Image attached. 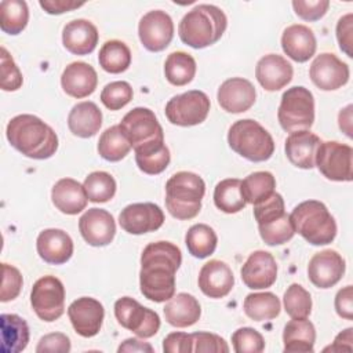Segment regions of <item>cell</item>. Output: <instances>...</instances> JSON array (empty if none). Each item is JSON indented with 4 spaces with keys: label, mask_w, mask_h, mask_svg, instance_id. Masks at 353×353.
I'll return each instance as SVG.
<instances>
[{
    "label": "cell",
    "mask_w": 353,
    "mask_h": 353,
    "mask_svg": "<svg viewBox=\"0 0 353 353\" xmlns=\"http://www.w3.org/2000/svg\"><path fill=\"white\" fill-rule=\"evenodd\" d=\"M83 186L88 201L92 203H106L112 200L117 188L114 178L105 171H94L88 174Z\"/></svg>",
    "instance_id": "obj_42"
},
{
    "label": "cell",
    "mask_w": 353,
    "mask_h": 353,
    "mask_svg": "<svg viewBox=\"0 0 353 353\" xmlns=\"http://www.w3.org/2000/svg\"><path fill=\"white\" fill-rule=\"evenodd\" d=\"M335 310L338 316L345 320L353 319V288L352 285H346L341 288L335 295Z\"/></svg>",
    "instance_id": "obj_55"
},
{
    "label": "cell",
    "mask_w": 353,
    "mask_h": 353,
    "mask_svg": "<svg viewBox=\"0 0 353 353\" xmlns=\"http://www.w3.org/2000/svg\"><path fill=\"white\" fill-rule=\"evenodd\" d=\"M39 4L47 14L51 15H59L84 6V3H77L73 0H40Z\"/></svg>",
    "instance_id": "obj_56"
},
{
    "label": "cell",
    "mask_w": 353,
    "mask_h": 353,
    "mask_svg": "<svg viewBox=\"0 0 353 353\" xmlns=\"http://www.w3.org/2000/svg\"><path fill=\"white\" fill-rule=\"evenodd\" d=\"M164 74L170 84L176 87L186 85L196 74V61L185 51H174L164 62Z\"/></svg>",
    "instance_id": "obj_33"
},
{
    "label": "cell",
    "mask_w": 353,
    "mask_h": 353,
    "mask_svg": "<svg viewBox=\"0 0 353 353\" xmlns=\"http://www.w3.org/2000/svg\"><path fill=\"white\" fill-rule=\"evenodd\" d=\"M294 232L312 245H325L336 236V222L324 203L306 200L299 203L290 214Z\"/></svg>",
    "instance_id": "obj_4"
},
{
    "label": "cell",
    "mask_w": 353,
    "mask_h": 353,
    "mask_svg": "<svg viewBox=\"0 0 353 353\" xmlns=\"http://www.w3.org/2000/svg\"><path fill=\"white\" fill-rule=\"evenodd\" d=\"M117 352H119V353H121V352H128V353H131V352H132V353H135V352H139V353L148 352V353H153L154 349L152 347L150 343L143 342V341H141V339H138V338H128V339H125V341L119 346Z\"/></svg>",
    "instance_id": "obj_58"
},
{
    "label": "cell",
    "mask_w": 353,
    "mask_h": 353,
    "mask_svg": "<svg viewBox=\"0 0 353 353\" xmlns=\"http://www.w3.org/2000/svg\"><path fill=\"white\" fill-rule=\"evenodd\" d=\"M353 328L349 327L346 330H343L342 332H339L335 339L334 343L327 346L324 349V352H352L353 349Z\"/></svg>",
    "instance_id": "obj_57"
},
{
    "label": "cell",
    "mask_w": 353,
    "mask_h": 353,
    "mask_svg": "<svg viewBox=\"0 0 353 353\" xmlns=\"http://www.w3.org/2000/svg\"><path fill=\"white\" fill-rule=\"evenodd\" d=\"M0 87L4 91H17L23 83L22 73L8 51L1 47L0 55Z\"/></svg>",
    "instance_id": "obj_48"
},
{
    "label": "cell",
    "mask_w": 353,
    "mask_h": 353,
    "mask_svg": "<svg viewBox=\"0 0 353 353\" xmlns=\"http://www.w3.org/2000/svg\"><path fill=\"white\" fill-rule=\"evenodd\" d=\"M353 22V15L349 12L339 18L336 23V39L339 43V48L347 55L353 57L352 54V23Z\"/></svg>",
    "instance_id": "obj_54"
},
{
    "label": "cell",
    "mask_w": 353,
    "mask_h": 353,
    "mask_svg": "<svg viewBox=\"0 0 353 353\" xmlns=\"http://www.w3.org/2000/svg\"><path fill=\"white\" fill-rule=\"evenodd\" d=\"M99 33L97 26L87 19H73L63 26L62 43L74 55H88L98 44Z\"/></svg>",
    "instance_id": "obj_24"
},
{
    "label": "cell",
    "mask_w": 353,
    "mask_h": 353,
    "mask_svg": "<svg viewBox=\"0 0 353 353\" xmlns=\"http://www.w3.org/2000/svg\"><path fill=\"white\" fill-rule=\"evenodd\" d=\"M131 149L132 148L128 139L124 137L119 125L106 128L98 141V153L108 161H120L130 153Z\"/></svg>",
    "instance_id": "obj_40"
},
{
    "label": "cell",
    "mask_w": 353,
    "mask_h": 353,
    "mask_svg": "<svg viewBox=\"0 0 353 353\" xmlns=\"http://www.w3.org/2000/svg\"><path fill=\"white\" fill-rule=\"evenodd\" d=\"M70 350V339L62 332H51L44 335L36 347L37 353H68Z\"/></svg>",
    "instance_id": "obj_52"
},
{
    "label": "cell",
    "mask_w": 353,
    "mask_h": 353,
    "mask_svg": "<svg viewBox=\"0 0 353 353\" xmlns=\"http://www.w3.org/2000/svg\"><path fill=\"white\" fill-rule=\"evenodd\" d=\"M114 316L121 327L142 339L154 336L160 330L159 314L131 296H123L114 302Z\"/></svg>",
    "instance_id": "obj_11"
},
{
    "label": "cell",
    "mask_w": 353,
    "mask_h": 353,
    "mask_svg": "<svg viewBox=\"0 0 353 353\" xmlns=\"http://www.w3.org/2000/svg\"><path fill=\"white\" fill-rule=\"evenodd\" d=\"M276 189V179L269 171H255L241 181V192L247 203L256 204Z\"/></svg>",
    "instance_id": "obj_41"
},
{
    "label": "cell",
    "mask_w": 353,
    "mask_h": 353,
    "mask_svg": "<svg viewBox=\"0 0 353 353\" xmlns=\"http://www.w3.org/2000/svg\"><path fill=\"white\" fill-rule=\"evenodd\" d=\"M197 281L204 295L219 299L232 291L234 285V276L228 263L219 259H212L201 266Z\"/></svg>",
    "instance_id": "obj_21"
},
{
    "label": "cell",
    "mask_w": 353,
    "mask_h": 353,
    "mask_svg": "<svg viewBox=\"0 0 353 353\" xmlns=\"http://www.w3.org/2000/svg\"><path fill=\"white\" fill-rule=\"evenodd\" d=\"M284 212V200L277 192H273L266 199L254 204V218L258 225L274 221Z\"/></svg>",
    "instance_id": "obj_47"
},
{
    "label": "cell",
    "mask_w": 353,
    "mask_h": 353,
    "mask_svg": "<svg viewBox=\"0 0 353 353\" xmlns=\"http://www.w3.org/2000/svg\"><path fill=\"white\" fill-rule=\"evenodd\" d=\"M352 157V146L338 141H327L319 145L314 165L330 181L350 182L353 179Z\"/></svg>",
    "instance_id": "obj_10"
},
{
    "label": "cell",
    "mask_w": 353,
    "mask_h": 353,
    "mask_svg": "<svg viewBox=\"0 0 353 353\" xmlns=\"http://www.w3.org/2000/svg\"><path fill=\"white\" fill-rule=\"evenodd\" d=\"M210 99L200 90H190L172 97L165 105L168 121L179 127H192L203 123L210 112Z\"/></svg>",
    "instance_id": "obj_12"
},
{
    "label": "cell",
    "mask_w": 353,
    "mask_h": 353,
    "mask_svg": "<svg viewBox=\"0 0 353 353\" xmlns=\"http://www.w3.org/2000/svg\"><path fill=\"white\" fill-rule=\"evenodd\" d=\"M102 125V112L97 103L83 101L76 103L68 116V127L70 132L80 138L94 137Z\"/></svg>",
    "instance_id": "obj_30"
},
{
    "label": "cell",
    "mask_w": 353,
    "mask_h": 353,
    "mask_svg": "<svg viewBox=\"0 0 353 353\" xmlns=\"http://www.w3.org/2000/svg\"><path fill=\"white\" fill-rule=\"evenodd\" d=\"M214 203L218 210L226 214L241 211L247 204L241 192V181L237 178H226L218 182L214 189Z\"/></svg>",
    "instance_id": "obj_34"
},
{
    "label": "cell",
    "mask_w": 353,
    "mask_h": 353,
    "mask_svg": "<svg viewBox=\"0 0 353 353\" xmlns=\"http://www.w3.org/2000/svg\"><path fill=\"white\" fill-rule=\"evenodd\" d=\"M54 205L66 215L81 212L88 203L84 186L73 178H62L55 182L51 190Z\"/></svg>",
    "instance_id": "obj_28"
},
{
    "label": "cell",
    "mask_w": 353,
    "mask_h": 353,
    "mask_svg": "<svg viewBox=\"0 0 353 353\" xmlns=\"http://www.w3.org/2000/svg\"><path fill=\"white\" fill-rule=\"evenodd\" d=\"M29 21V8L23 0H3L0 3V28L7 34L21 33Z\"/></svg>",
    "instance_id": "obj_39"
},
{
    "label": "cell",
    "mask_w": 353,
    "mask_h": 353,
    "mask_svg": "<svg viewBox=\"0 0 353 353\" xmlns=\"http://www.w3.org/2000/svg\"><path fill=\"white\" fill-rule=\"evenodd\" d=\"M205 193L203 178L190 171L175 172L165 183V207L176 219H192L201 210Z\"/></svg>",
    "instance_id": "obj_5"
},
{
    "label": "cell",
    "mask_w": 353,
    "mask_h": 353,
    "mask_svg": "<svg viewBox=\"0 0 353 353\" xmlns=\"http://www.w3.org/2000/svg\"><path fill=\"white\" fill-rule=\"evenodd\" d=\"M163 312L167 323L176 328L190 327L196 324L201 316L199 301L188 292H179L168 299Z\"/></svg>",
    "instance_id": "obj_29"
},
{
    "label": "cell",
    "mask_w": 353,
    "mask_h": 353,
    "mask_svg": "<svg viewBox=\"0 0 353 353\" xmlns=\"http://www.w3.org/2000/svg\"><path fill=\"white\" fill-rule=\"evenodd\" d=\"M330 7V1L328 0H294L292 1V8L295 11V14L303 19V21H309V22H314L319 21L320 18H323L325 15V12L328 11Z\"/></svg>",
    "instance_id": "obj_51"
},
{
    "label": "cell",
    "mask_w": 353,
    "mask_h": 353,
    "mask_svg": "<svg viewBox=\"0 0 353 353\" xmlns=\"http://www.w3.org/2000/svg\"><path fill=\"white\" fill-rule=\"evenodd\" d=\"M193 352L196 353H228L229 346L223 338L216 334L199 331L192 334Z\"/></svg>",
    "instance_id": "obj_50"
},
{
    "label": "cell",
    "mask_w": 353,
    "mask_h": 353,
    "mask_svg": "<svg viewBox=\"0 0 353 353\" xmlns=\"http://www.w3.org/2000/svg\"><path fill=\"white\" fill-rule=\"evenodd\" d=\"M277 119L281 128L287 132L309 130L314 121L313 94L302 85L288 88L281 95Z\"/></svg>",
    "instance_id": "obj_7"
},
{
    "label": "cell",
    "mask_w": 353,
    "mask_h": 353,
    "mask_svg": "<svg viewBox=\"0 0 353 353\" xmlns=\"http://www.w3.org/2000/svg\"><path fill=\"white\" fill-rule=\"evenodd\" d=\"M68 316L73 330L84 338L95 336L102 327L105 309L99 301L91 296H81L68 307Z\"/></svg>",
    "instance_id": "obj_16"
},
{
    "label": "cell",
    "mask_w": 353,
    "mask_h": 353,
    "mask_svg": "<svg viewBox=\"0 0 353 353\" xmlns=\"http://www.w3.org/2000/svg\"><path fill=\"white\" fill-rule=\"evenodd\" d=\"M281 48L292 61L299 63L306 62L316 52V36L306 25H291L285 28L281 34Z\"/></svg>",
    "instance_id": "obj_26"
},
{
    "label": "cell",
    "mask_w": 353,
    "mask_h": 353,
    "mask_svg": "<svg viewBox=\"0 0 353 353\" xmlns=\"http://www.w3.org/2000/svg\"><path fill=\"white\" fill-rule=\"evenodd\" d=\"M240 273L248 288L265 290L272 287L277 279V263L270 252L258 250L250 254Z\"/></svg>",
    "instance_id": "obj_19"
},
{
    "label": "cell",
    "mask_w": 353,
    "mask_h": 353,
    "mask_svg": "<svg viewBox=\"0 0 353 353\" xmlns=\"http://www.w3.org/2000/svg\"><path fill=\"white\" fill-rule=\"evenodd\" d=\"M98 84L95 69L87 62L69 63L61 76V85L63 91L73 98H85L91 95Z\"/></svg>",
    "instance_id": "obj_25"
},
{
    "label": "cell",
    "mask_w": 353,
    "mask_h": 353,
    "mask_svg": "<svg viewBox=\"0 0 353 353\" xmlns=\"http://www.w3.org/2000/svg\"><path fill=\"white\" fill-rule=\"evenodd\" d=\"M345 259L335 250L316 252L307 265V276L317 288H331L343 277Z\"/></svg>",
    "instance_id": "obj_17"
},
{
    "label": "cell",
    "mask_w": 353,
    "mask_h": 353,
    "mask_svg": "<svg viewBox=\"0 0 353 353\" xmlns=\"http://www.w3.org/2000/svg\"><path fill=\"white\" fill-rule=\"evenodd\" d=\"M6 135L10 145L29 159H50L58 149L55 131L34 114L12 117L7 124Z\"/></svg>",
    "instance_id": "obj_2"
},
{
    "label": "cell",
    "mask_w": 353,
    "mask_h": 353,
    "mask_svg": "<svg viewBox=\"0 0 353 353\" xmlns=\"http://www.w3.org/2000/svg\"><path fill=\"white\" fill-rule=\"evenodd\" d=\"M228 143L237 154L254 163L269 160L274 152L272 135L252 119L234 121L228 132Z\"/></svg>",
    "instance_id": "obj_6"
},
{
    "label": "cell",
    "mask_w": 353,
    "mask_h": 353,
    "mask_svg": "<svg viewBox=\"0 0 353 353\" xmlns=\"http://www.w3.org/2000/svg\"><path fill=\"white\" fill-rule=\"evenodd\" d=\"M258 230L261 239L268 245H281L290 241L295 234L292 223L290 221V215L285 212L274 221L258 225Z\"/></svg>",
    "instance_id": "obj_44"
},
{
    "label": "cell",
    "mask_w": 353,
    "mask_h": 353,
    "mask_svg": "<svg viewBox=\"0 0 353 353\" xmlns=\"http://www.w3.org/2000/svg\"><path fill=\"white\" fill-rule=\"evenodd\" d=\"M338 121H339V128L349 137L352 138V105H347L345 109H342L339 112L338 116Z\"/></svg>",
    "instance_id": "obj_59"
},
{
    "label": "cell",
    "mask_w": 353,
    "mask_h": 353,
    "mask_svg": "<svg viewBox=\"0 0 353 353\" xmlns=\"http://www.w3.org/2000/svg\"><path fill=\"white\" fill-rule=\"evenodd\" d=\"M321 139L309 130L290 132L285 139L284 150L290 163L302 170L314 167V156Z\"/></svg>",
    "instance_id": "obj_27"
},
{
    "label": "cell",
    "mask_w": 353,
    "mask_h": 353,
    "mask_svg": "<svg viewBox=\"0 0 353 353\" xmlns=\"http://www.w3.org/2000/svg\"><path fill=\"white\" fill-rule=\"evenodd\" d=\"M135 152V163L138 168L148 175H157L163 172L170 164L171 154L164 142L153 143Z\"/></svg>",
    "instance_id": "obj_38"
},
{
    "label": "cell",
    "mask_w": 353,
    "mask_h": 353,
    "mask_svg": "<svg viewBox=\"0 0 353 353\" xmlns=\"http://www.w3.org/2000/svg\"><path fill=\"white\" fill-rule=\"evenodd\" d=\"M228 18L212 4H199L188 11L178 25L182 43L192 48H205L215 44L225 33Z\"/></svg>",
    "instance_id": "obj_3"
},
{
    "label": "cell",
    "mask_w": 353,
    "mask_h": 353,
    "mask_svg": "<svg viewBox=\"0 0 353 353\" xmlns=\"http://www.w3.org/2000/svg\"><path fill=\"white\" fill-rule=\"evenodd\" d=\"M30 305L36 316L47 323L58 320L65 312V287L55 276H43L32 287Z\"/></svg>",
    "instance_id": "obj_9"
},
{
    "label": "cell",
    "mask_w": 353,
    "mask_h": 353,
    "mask_svg": "<svg viewBox=\"0 0 353 353\" xmlns=\"http://www.w3.org/2000/svg\"><path fill=\"white\" fill-rule=\"evenodd\" d=\"M1 270H3V281H1L0 301L8 302L15 299L19 295L23 280H22L21 272L8 263H1Z\"/></svg>",
    "instance_id": "obj_49"
},
{
    "label": "cell",
    "mask_w": 353,
    "mask_h": 353,
    "mask_svg": "<svg viewBox=\"0 0 353 353\" xmlns=\"http://www.w3.org/2000/svg\"><path fill=\"white\" fill-rule=\"evenodd\" d=\"M36 248L46 263L62 265L73 255V240L62 229H44L37 236Z\"/></svg>",
    "instance_id": "obj_22"
},
{
    "label": "cell",
    "mask_w": 353,
    "mask_h": 353,
    "mask_svg": "<svg viewBox=\"0 0 353 353\" xmlns=\"http://www.w3.org/2000/svg\"><path fill=\"white\" fill-rule=\"evenodd\" d=\"M285 353H312L314 350L316 330L307 319L290 320L283 331Z\"/></svg>",
    "instance_id": "obj_31"
},
{
    "label": "cell",
    "mask_w": 353,
    "mask_h": 353,
    "mask_svg": "<svg viewBox=\"0 0 353 353\" xmlns=\"http://www.w3.org/2000/svg\"><path fill=\"white\" fill-rule=\"evenodd\" d=\"M142 46L152 52H160L168 47L174 37V22L163 10L146 12L138 25Z\"/></svg>",
    "instance_id": "obj_13"
},
{
    "label": "cell",
    "mask_w": 353,
    "mask_h": 353,
    "mask_svg": "<svg viewBox=\"0 0 353 353\" xmlns=\"http://www.w3.org/2000/svg\"><path fill=\"white\" fill-rule=\"evenodd\" d=\"M132 87L127 81H112L101 91V102L110 110H119L124 108L132 99Z\"/></svg>",
    "instance_id": "obj_45"
},
{
    "label": "cell",
    "mask_w": 353,
    "mask_h": 353,
    "mask_svg": "<svg viewBox=\"0 0 353 353\" xmlns=\"http://www.w3.org/2000/svg\"><path fill=\"white\" fill-rule=\"evenodd\" d=\"M292 65L281 55L268 54L255 68V77L266 91H279L292 80Z\"/></svg>",
    "instance_id": "obj_23"
},
{
    "label": "cell",
    "mask_w": 353,
    "mask_h": 353,
    "mask_svg": "<svg viewBox=\"0 0 353 353\" xmlns=\"http://www.w3.org/2000/svg\"><path fill=\"white\" fill-rule=\"evenodd\" d=\"M284 310L291 319H307L312 312V296L301 284H291L283 296Z\"/></svg>",
    "instance_id": "obj_43"
},
{
    "label": "cell",
    "mask_w": 353,
    "mask_h": 353,
    "mask_svg": "<svg viewBox=\"0 0 353 353\" xmlns=\"http://www.w3.org/2000/svg\"><path fill=\"white\" fill-rule=\"evenodd\" d=\"M98 62L105 72L117 74L130 68L131 51L125 43L120 40H109L101 47Z\"/></svg>",
    "instance_id": "obj_36"
},
{
    "label": "cell",
    "mask_w": 353,
    "mask_h": 353,
    "mask_svg": "<svg viewBox=\"0 0 353 353\" xmlns=\"http://www.w3.org/2000/svg\"><path fill=\"white\" fill-rule=\"evenodd\" d=\"M1 324V353H19L29 342L28 323L18 314L3 313Z\"/></svg>",
    "instance_id": "obj_32"
},
{
    "label": "cell",
    "mask_w": 353,
    "mask_h": 353,
    "mask_svg": "<svg viewBox=\"0 0 353 353\" xmlns=\"http://www.w3.org/2000/svg\"><path fill=\"white\" fill-rule=\"evenodd\" d=\"M81 237L92 247H103L113 241L116 222L110 212L102 208H90L79 219Z\"/></svg>",
    "instance_id": "obj_18"
},
{
    "label": "cell",
    "mask_w": 353,
    "mask_h": 353,
    "mask_svg": "<svg viewBox=\"0 0 353 353\" xmlns=\"http://www.w3.org/2000/svg\"><path fill=\"white\" fill-rule=\"evenodd\" d=\"M182 263L181 250L170 241L148 244L141 255L139 288L149 301L161 303L175 295V274Z\"/></svg>",
    "instance_id": "obj_1"
},
{
    "label": "cell",
    "mask_w": 353,
    "mask_h": 353,
    "mask_svg": "<svg viewBox=\"0 0 353 353\" xmlns=\"http://www.w3.org/2000/svg\"><path fill=\"white\" fill-rule=\"evenodd\" d=\"M232 345L236 353H261L265 349L263 336L251 327L236 330L232 335Z\"/></svg>",
    "instance_id": "obj_46"
},
{
    "label": "cell",
    "mask_w": 353,
    "mask_h": 353,
    "mask_svg": "<svg viewBox=\"0 0 353 353\" xmlns=\"http://www.w3.org/2000/svg\"><path fill=\"white\" fill-rule=\"evenodd\" d=\"M309 76L313 84L323 91H334L349 81V66L335 54L323 52L310 65Z\"/></svg>",
    "instance_id": "obj_14"
},
{
    "label": "cell",
    "mask_w": 353,
    "mask_h": 353,
    "mask_svg": "<svg viewBox=\"0 0 353 353\" xmlns=\"http://www.w3.org/2000/svg\"><path fill=\"white\" fill-rule=\"evenodd\" d=\"M119 127L134 150L164 142L163 127L156 114L148 108L138 106L131 109L121 119Z\"/></svg>",
    "instance_id": "obj_8"
},
{
    "label": "cell",
    "mask_w": 353,
    "mask_h": 353,
    "mask_svg": "<svg viewBox=\"0 0 353 353\" xmlns=\"http://www.w3.org/2000/svg\"><path fill=\"white\" fill-rule=\"evenodd\" d=\"M163 350L165 353H190L193 352L192 334L171 332L163 341Z\"/></svg>",
    "instance_id": "obj_53"
},
{
    "label": "cell",
    "mask_w": 353,
    "mask_h": 353,
    "mask_svg": "<svg viewBox=\"0 0 353 353\" xmlns=\"http://www.w3.org/2000/svg\"><path fill=\"white\" fill-rule=\"evenodd\" d=\"M218 237L214 229L205 223H196L189 228L185 236V244L189 254L194 258L203 259L214 254Z\"/></svg>",
    "instance_id": "obj_37"
},
{
    "label": "cell",
    "mask_w": 353,
    "mask_h": 353,
    "mask_svg": "<svg viewBox=\"0 0 353 353\" xmlns=\"http://www.w3.org/2000/svg\"><path fill=\"white\" fill-rule=\"evenodd\" d=\"M119 223L130 234H143L161 228L164 212L154 203H134L121 210Z\"/></svg>",
    "instance_id": "obj_15"
},
{
    "label": "cell",
    "mask_w": 353,
    "mask_h": 353,
    "mask_svg": "<svg viewBox=\"0 0 353 353\" xmlns=\"http://www.w3.org/2000/svg\"><path fill=\"white\" fill-rule=\"evenodd\" d=\"M244 313L254 321L276 319L280 314L281 303L273 292L248 294L243 303Z\"/></svg>",
    "instance_id": "obj_35"
},
{
    "label": "cell",
    "mask_w": 353,
    "mask_h": 353,
    "mask_svg": "<svg viewBox=\"0 0 353 353\" xmlns=\"http://www.w3.org/2000/svg\"><path fill=\"white\" fill-rule=\"evenodd\" d=\"M256 98V91L252 83L243 77H232L225 80L216 94L219 106L228 113L247 112Z\"/></svg>",
    "instance_id": "obj_20"
}]
</instances>
